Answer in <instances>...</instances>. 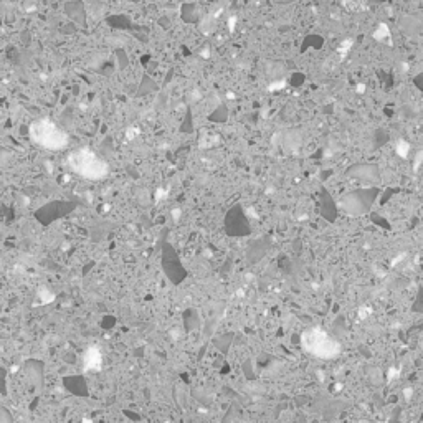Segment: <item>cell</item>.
<instances>
[{
    "instance_id": "5",
    "label": "cell",
    "mask_w": 423,
    "mask_h": 423,
    "mask_svg": "<svg viewBox=\"0 0 423 423\" xmlns=\"http://www.w3.org/2000/svg\"><path fill=\"white\" fill-rule=\"evenodd\" d=\"M382 37H389V27L384 25V23H382V25L379 27V32L375 33V38H377V40H380Z\"/></svg>"
},
{
    "instance_id": "3",
    "label": "cell",
    "mask_w": 423,
    "mask_h": 423,
    "mask_svg": "<svg viewBox=\"0 0 423 423\" xmlns=\"http://www.w3.org/2000/svg\"><path fill=\"white\" fill-rule=\"evenodd\" d=\"M301 343L306 351L319 359H332L339 354V343L322 329H308L301 335Z\"/></svg>"
},
{
    "instance_id": "1",
    "label": "cell",
    "mask_w": 423,
    "mask_h": 423,
    "mask_svg": "<svg viewBox=\"0 0 423 423\" xmlns=\"http://www.w3.org/2000/svg\"><path fill=\"white\" fill-rule=\"evenodd\" d=\"M68 165L78 176L90 179V181H98V179L106 177L109 171L106 162L90 149H81L73 152L68 157Z\"/></svg>"
},
{
    "instance_id": "4",
    "label": "cell",
    "mask_w": 423,
    "mask_h": 423,
    "mask_svg": "<svg viewBox=\"0 0 423 423\" xmlns=\"http://www.w3.org/2000/svg\"><path fill=\"white\" fill-rule=\"evenodd\" d=\"M101 364V356L96 349H90L86 352V367L88 369H98Z\"/></svg>"
},
{
    "instance_id": "2",
    "label": "cell",
    "mask_w": 423,
    "mask_h": 423,
    "mask_svg": "<svg viewBox=\"0 0 423 423\" xmlns=\"http://www.w3.org/2000/svg\"><path fill=\"white\" fill-rule=\"evenodd\" d=\"M30 137L35 144L48 150H61L68 144V134L48 119L35 121L30 126Z\"/></svg>"
},
{
    "instance_id": "6",
    "label": "cell",
    "mask_w": 423,
    "mask_h": 423,
    "mask_svg": "<svg viewBox=\"0 0 423 423\" xmlns=\"http://www.w3.org/2000/svg\"><path fill=\"white\" fill-rule=\"evenodd\" d=\"M235 23H236V19H235V17H231V19L228 20V27H230V30H231V32L235 30Z\"/></svg>"
}]
</instances>
